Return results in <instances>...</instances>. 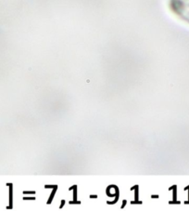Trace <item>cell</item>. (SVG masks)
Returning a JSON list of instances; mask_svg holds the SVG:
<instances>
[{
  "label": "cell",
  "instance_id": "6da1fadb",
  "mask_svg": "<svg viewBox=\"0 0 189 211\" xmlns=\"http://www.w3.org/2000/svg\"><path fill=\"white\" fill-rule=\"evenodd\" d=\"M168 7L174 16L189 24V0H168Z\"/></svg>",
  "mask_w": 189,
  "mask_h": 211
}]
</instances>
